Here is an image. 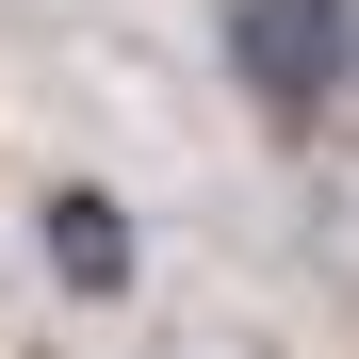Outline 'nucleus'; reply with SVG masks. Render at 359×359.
Returning a JSON list of instances; mask_svg holds the SVG:
<instances>
[{
    "mask_svg": "<svg viewBox=\"0 0 359 359\" xmlns=\"http://www.w3.org/2000/svg\"><path fill=\"white\" fill-rule=\"evenodd\" d=\"M229 82H245V114H278V131H327L343 82H359V17L343 0H229Z\"/></svg>",
    "mask_w": 359,
    "mask_h": 359,
    "instance_id": "nucleus-1",
    "label": "nucleus"
},
{
    "mask_svg": "<svg viewBox=\"0 0 359 359\" xmlns=\"http://www.w3.org/2000/svg\"><path fill=\"white\" fill-rule=\"evenodd\" d=\"M33 245H49V278H66L82 311H114V294H131V262H147L114 180H49V196H33Z\"/></svg>",
    "mask_w": 359,
    "mask_h": 359,
    "instance_id": "nucleus-2",
    "label": "nucleus"
}]
</instances>
